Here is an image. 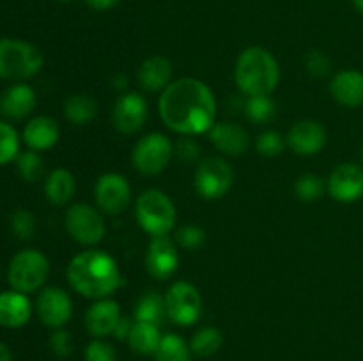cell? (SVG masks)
I'll return each mask as SVG.
<instances>
[{"label": "cell", "mask_w": 363, "mask_h": 361, "mask_svg": "<svg viewBox=\"0 0 363 361\" xmlns=\"http://www.w3.org/2000/svg\"><path fill=\"white\" fill-rule=\"evenodd\" d=\"M158 112L170 131L183 137H197L215 126L216 98L202 80L177 78L160 94Z\"/></svg>", "instance_id": "1"}, {"label": "cell", "mask_w": 363, "mask_h": 361, "mask_svg": "<svg viewBox=\"0 0 363 361\" xmlns=\"http://www.w3.org/2000/svg\"><path fill=\"white\" fill-rule=\"evenodd\" d=\"M66 276L71 289L89 299H105L124 285L116 258L96 248L74 255L67 264Z\"/></svg>", "instance_id": "2"}, {"label": "cell", "mask_w": 363, "mask_h": 361, "mask_svg": "<svg viewBox=\"0 0 363 361\" xmlns=\"http://www.w3.org/2000/svg\"><path fill=\"white\" fill-rule=\"evenodd\" d=\"M234 81L247 98L269 96L280 81V66L275 55L262 46L243 50L234 66Z\"/></svg>", "instance_id": "3"}, {"label": "cell", "mask_w": 363, "mask_h": 361, "mask_svg": "<svg viewBox=\"0 0 363 361\" xmlns=\"http://www.w3.org/2000/svg\"><path fill=\"white\" fill-rule=\"evenodd\" d=\"M135 218L145 234L151 237H165L176 227L177 211L165 191L149 188L142 191L135 202Z\"/></svg>", "instance_id": "4"}, {"label": "cell", "mask_w": 363, "mask_h": 361, "mask_svg": "<svg viewBox=\"0 0 363 361\" xmlns=\"http://www.w3.org/2000/svg\"><path fill=\"white\" fill-rule=\"evenodd\" d=\"M45 57L38 46L21 39L0 38V78L28 80L43 69Z\"/></svg>", "instance_id": "5"}, {"label": "cell", "mask_w": 363, "mask_h": 361, "mask_svg": "<svg viewBox=\"0 0 363 361\" xmlns=\"http://www.w3.org/2000/svg\"><path fill=\"white\" fill-rule=\"evenodd\" d=\"M50 276V260L43 251L27 248L11 258L7 280L13 290L23 294L38 292Z\"/></svg>", "instance_id": "6"}, {"label": "cell", "mask_w": 363, "mask_h": 361, "mask_svg": "<svg viewBox=\"0 0 363 361\" xmlns=\"http://www.w3.org/2000/svg\"><path fill=\"white\" fill-rule=\"evenodd\" d=\"M174 156V144L163 133H149L135 144L131 161L135 170L145 177L162 173Z\"/></svg>", "instance_id": "7"}, {"label": "cell", "mask_w": 363, "mask_h": 361, "mask_svg": "<svg viewBox=\"0 0 363 361\" xmlns=\"http://www.w3.org/2000/svg\"><path fill=\"white\" fill-rule=\"evenodd\" d=\"M64 223H66L67 234L82 246H96L98 243H101L106 234V225L101 211L92 207L91 204H85V202L71 205L66 211Z\"/></svg>", "instance_id": "8"}, {"label": "cell", "mask_w": 363, "mask_h": 361, "mask_svg": "<svg viewBox=\"0 0 363 361\" xmlns=\"http://www.w3.org/2000/svg\"><path fill=\"white\" fill-rule=\"evenodd\" d=\"M234 183V170L223 158L209 156L199 163L195 170V191L206 200H218L225 197Z\"/></svg>", "instance_id": "9"}, {"label": "cell", "mask_w": 363, "mask_h": 361, "mask_svg": "<svg viewBox=\"0 0 363 361\" xmlns=\"http://www.w3.org/2000/svg\"><path fill=\"white\" fill-rule=\"evenodd\" d=\"M167 319L176 326H194L202 315V296L190 282H174L165 292Z\"/></svg>", "instance_id": "10"}, {"label": "cell", "mask_w": 363, "mask_h": 361, "mask_svg": "<svg viewBox=\"0 0 363 361\" xmlns=\"http://www.w3.org/2000/svg\"><path fill=\"white\" fill-rule=\"evenodd\" d=\"M94 200L101 212L121 214L131 202V186L126 177L117 172L103 173L94 186Z\"/></svg>", "instance_id": "11"}, {"label": "cell", "mask_w": 363, "mask_h": 361, "mask_svg": "<svg viewBox=\"0 0 363 361\" xmlns=\"http://www.w3.org/2000/svg\"><path fill=\"white\" fill-rule=\"evenodd\" d=\"M39 321L52 329H62L73 317V301L60 287H46L35 299Z\"/></svg>", "instance_id": "12"}, {"label": "cell", "mask_w": 363, "mask_h": 361, "mask_svg": "<svg viewBox=\"0 0 363 361\" xmlns=\"http://www.w3.org/2000/svg\"><path fill=\"white\" fill-rule=\"evenodd\" d=\"M330 197L342 204H353L363 198V166L358 163H340L326 180Z\"/></svg>", "instance_id": "13"}, {"label": "cell", "mask_w": 363, "mask_h": 361, "mask_svg": "<svg viewBox=\"0 0 363 361\" xmlns=\"http://www.w3.org/2000/svg\"><path fill=\"white\" fill-rule=\"evenodd\" d=\"M149 106L138 92H123L112 110V122L119 133L135 134L145 126Z\"/></svg>", "instance_id": "14"}, {"label": "cell", "mask_w": 363, "mask_h": 361, "mask_svg": "<svg viewBox=\"0 0 363 361\" xmlns=\"http://www.w3.org/2000/svg\"><path fill=\"white\" fill-rule=\"evenodd\" d=\"M179 251L177 244L169 237H152L145 251V269L155 280L165 282L177 273Z\"/></svg>", "instance_id": "15"}, {"label": "cell", "mask_w": 363, "mask_h": 361, "mask_svg": "<svg viewBox=\"0 0 363 361\" xmlns=\"http://www.w3.org/2000/svg\"><path fill=\"white\" fill-rule=\"evenodd\" d=\"M326 127L319 120L303 119L293 124L287 133L286 142L293 152L298 156H315L325 149L326 145Z\"/></svg>", "instance_id": "16"}, {"label": "cell", "mask_w": 363, "mask_h": 361, "mask_svg": "<svg viewBox=\"0 0 363 361\" xmlns=\"http://www.w3.org/2000/svg\"><path fill=\"white\" fill-rule=\"evenodd\" d=\"M121 317L123 315H121V306L117 301H113L112 297L96 299L85 311V329L94 338H105V336L112 335Z\"/></svg>", "instance_id": "17"}, {"label": "cell", "mask_w": 363, "mask_h": 361, "mask_svg": "<svg viewBox=\"0 0 363 361\" xmlns=\"http://www.w3.org/2000/svg\"><path fill=\"white\" fill-rule=\"evenodd\" d=\"M208 138L218 152L225 156H243L250 149V137L236 122H215Z\"/></svg>", "instance_id": "18"}, {"label": "cell", "mask_w": 363, "mask_h": 361, "mask_svg": "<svg viewBox=\"0 0 363 361\" xmlns=\"http://www.w3.org/2000/svg\"><path fill=\"white\" fill-rule=\"evenodd\" d=\"M330 94L346 108L363 106V73L357 69L339 71L330 81Z\"/></svg>", "instance_id": "19"}, {"label": "cell", "mask_w": 363, "mask_h": 361, "mask_svg": "<svg viewBox=\"0 0 363 361\" xmlns=\"http://www.w3.org/2000/svg\"><path fill=\"white\" fill-rule=\"evenodd\" d=\"M60 137V127L55 119L48 115H38L28 120L23 127L21 138L32 151H48L55 147Z\"/></svg>", "instance_id": "20"}, {"label": "cell", "mask_w": 363, "mask_h": 361, "mask_svg": "<svg viewBox=\"0 0 363 361\" xmlns=\"http://www.w3.org/2000/svg\"><path fill=\"white\" fill-rule=\"evenodd\" d=\"M38 105L35 91L27 84H14L0 98V113L7 119L20 120L34 112Z\"/></svg>", "instance_id": "21"}, {"label": "cell", "mask_w": 363, "mask_h": 361, "mask_svg": "<svg viewBox=\"0 0 363 361\" xmlns=\"http://www.w3.org/2000/svg\"><path fill=\"white\" fill-rule=\"evenodd\" d=\"M32 303L27 294L18 290L0 292V326L16 329L27 324L32 317Z\"/></svg>", "instance_id": "22"}, {"label": "cell", "mask_w": 363, "mask_h": 361, "mask_svg": "<svg viewBox=\"0 0 363 361\" xmlns=\"http://www.w3.org/2000/svg\"><path fill=\"white\" fill-rule=\"evenodd\" d=\"M138 84L147 92L162 94L172 84V62L163 55H152L140 64Z\"/></svg>", "instance_id": "23"}, {"label": "cell", "mask_w": 363, "mask_h": 361, "mask_svg": "<svg viewBox=\"0 0 363 361\" xmlns=\"http://www.w3.org/2000/svg\"><path fill=\"white\" fill-rule=\"evenodd\" d=\"M77 191V180L67 168H55L45 180V195L50 204L66 205Z\"/></svg>", "instance_id": "24"}, {"label": "cell", "mask_w": 363, "mask_h": 361, "mask_svg": "<svg viewBox=\"0 0 363 361\" xmlns=\"http://www.w3.org/2000/svg\"><path fill=\"white\" fill-rule=\"evenodd\" d=\"M160 340H162V333H160L158 326L140 321L133 322L130 336H128V343H130L131 350L137 354H144V356L156 354Z\"/></svg>", "instance_id": "25"}, {"label": "cell", "mask_w": 363, "mask_h": 361, "mask_svg": "<svg viewBox=\"0 0 363 361\" xmlns=\"http://www.w3.org/2000/svg\"><path fill=\"white\" fill-rule=\"evenodd\" d=\"M64 115L74 126H87L98 117V103L89 94H74L64 103Z\"/></svg>", "instance_id": "26"}, {"label": "cell", "mask_w": 363, "mask_h": 361, "mask_svg": "<svg viewBox=\"0 0 363 361\" xmlns=\"http://www.w3.org/2000/svg\"><path fill=\"white\" fill-rule=\"evenodd\" d=\"M167 319L165 296H160L158 292H147L138 299L135 306V321L149 322V324L162 326Z\"/></svg>", "instance_id": "27"}, {"label": "cell", "mask_w": 363, "mask_h": 361, "mask_svg": "<svg viewBox=\"0 0 363 361\" xmlns=\"http://www.w3.org/2000/svg\"><path fill=\"white\" fill-rule=\"evenodd\" d=\"M223 343V335L218 328H213V326H206L201 328L194 335L190 342V349L195 356L199 357H209L213 354H216L220 350Z\"/></svg>", "instance_id": "28"}, {"label": "cell", "mask_w": 363, "mask_h": 361, "mask_svg": "<svg viewBox=\"0 0 363 361\" xmlns=\"http://www.w3.org/2000/svg\"><path fill=\"white\" fill-rule=\"evenodd\" d=\"M191 354L190 345L176 333L163 335L156 350L158 361H191Z\"/></svg>", "instance_id": "29"}, {"label": "cell", "mask_w": 363, "mask_h": 361, "mask_svg": "<svg viewBox=\"0 0 363 361\" xmlns=\"http://www.w3.org/2000/svg\"><path fill=\"white\" fill-rule=\"evenodd\" d=\"M275 113V101L269 96H250L245 101V115H247L250 122L266 124L273 120Z\"/></svg>", "instance_id": "30"}, {"label": "cell", "mask_w": 363, "mask_h": 361, "mask_svg": "<svg viewBox=\"0 0 363 361\" xmlns=\"http://www.w3.org/2000/svg\"><path fill=\"white\" fill-rule=\"evenodd\" d=\"M20 134L6 120H0V166L14 161L20 154Z\"/></svg>", "instance_id": "31"}, {"label": "cell", "mask_w": 363, "mask_h": 361, "mask_svg": "<svg viewBox=\"0 0 363 361\" xmlns=\"http://www.w3.org/2000/svg\"><path fill=\"white\" fill-rule=\"evenodd\" d=\"M16 165L18 172H20V176L23 177L27 183H35V180L41 179L43 173H45V161H43V158L39 156V152L32 151V149L18 154Z\"/></svg>", "instance_id": "32"}, {"label": "cell", "mask_w": 363, "mask_h": 361, "mask_svg": "<svg viewBox=\"0 0 363 361\" xmlns=\"http://www.w3.org/2000/svg\"><path fill=\"white\" fill-rule=\"evenodd\" d=\"M294 191H296V197L300 200L315 202L325 195L326 183L323 180V177L315 176V173H303L301 177H298Z\"/></svg>", "instance_id": "33"}, {"label": "cell", "mask_w": 363, "mask_h": 361, "mask_svg": "<svg viewBox=\"0 0 363 361\" xmlns=\"http://www.w3.org/2000/svg\"><path fill=\"white\" fill-rule=\"evenodd\" d=\"M11 229L18 239L30 241L38 232V219L28 209H18L11 216Z\"/></svg>", "instance_id": "34"}, {"label": "cell", "mask_w": 363, "mask_h": 361, "mask_svg": "<svg viewBox=\"0 0 363 361\" xmlns=\"http://www.w3.org/2000/svg\"><path fill=\"white\" fill-rule=\"evenodd\" d=\"M174 243L188 251L201 250L206 243V232L204 229L199 225H183L176 230Z\"/></svg>", "instance_id": "35"}, {"label": "cell", "mask_w": 363, "mask_h": 361, "mask_svg": "<svg viewBox=\"0 0 363 361\" xmlns=\"http://www.w3.org/2000/svg\"><path fill=\"white\" fill-rule=\"evenodd\" d=\"M286 144L287 142L284 140L279 131L268 130L259 134L257 142H255V149H257L262 158H277L284 151Z\"/></svg>", "instance_id": "36"}, {"label": "cell", "mask_w": 363, "mask_h": 361, "mask_svg": "<svg viewBox=\"0 0 363 361\" xmlns=\"http://www.w3.org/2000/svg\"><path fill=\"white\" fill-rule=\"evenodd\" d=\"M85 361H117V353L112 343L96 338L85 347Z\"/></svg>", "instance_id": "37"}, {"label": "cell", "mask_w": 363, "mask_h": 361, "mask_svg": "<svg viewBox=\"0 0 363 361\" xmlns=\"http://www.w3.org/2000/svg\"><path fill=\"white\" fill-rule=\"evenodd\" d=\"M305 67H307V71L312 76L323 78L326 74H330V71H332V60H330V57L326 53L312 50L305 57Z\"/></svg>", "instance_id": "38"}, {"label": "cell", "mask_w": 363, "mask_h": 361, "mask_svg": "<svg viewBox=\"0 0 363 361\" xmlns=\"http://www.w3.org/2000/svg\"><path fill=\"white\" fill-rule=\"evenodd\" d=\"M174 156L184 163H194L201 156V145L191 140V137H184L174 145Z\"/></svg>", "instance_id": "39"}, {"label": "cell", "mask_w": 363, "mask_h": 361, "mask_svg": "<svg viewBox=\"0 0 363 361\" xmlns=\"http://www.w3.org/2000/svg\"><path fill=\"white\" fill-rule=\"evenodd\" d=\"M50 345H52V350L57 356L66 357L73 350V340H71V335L66 329H55V333L50 338Z\"/></svg>", "instance_id": "40"}, {"label": "cell", "mask_w": 363, "mask_h": 361, "mask_svg": "<svg viewBox=\"0 0 363 361\" xmlns=\"http://www.w3.org/2000/svg\"><path fill=\"white\" fill-rule=\"evenodd\" d=\"M131 326L133 324H131L128 319L121 317V321L117 322V326H116V329H113L112 335L116 336L117 340H128V336H130V331H131Z\"/></svg>", "instance_id": "41"}, {"label": "cell", "mask_w": 363, "mask_h": 361, "mask_svg": "<svg viewBox=\"0 0 363 361\" xmlns=\"http://www.w3.org/2000/svg\"><path fill=\"white\" fill-rule=\"evenodd\" d=\"M119 2L121 0H85V4H87V6L94 11L113 9V7H116Z\"/></svg>", "instance_id": "42"}, {"label": "cell", "mask_w": 363, "mask_h": 361, "mask_svg": "<svg viewBox=\"0 0 363 361\" xmlns=\"http://www.w3.org/2000/svg\"><path fill=\"white\" fill-rule=\"evenodd\" d=\"M128 76L126 74H116V76L112 78V87L116 88L117 92H121V94H123V92H126V88H128Z\"/></svg>", "instance_id": "43"}, {"label": "cell", "mask_w": 363, "mask_h": 361, "mask_svg": "<svg viewBox=\"0 0 363 361\" xmlns=\"http://www.w3.org/2000/svg\"><path fill=\"white\" fill-rule=\"evenodd\" d=\"M11 360H13V356H11L9 347H7L6 343L0 342V361H11Z\"/></svg>", "instance_id": "44"}, {"label": "cell", "mask_w": 363, "mask_h": 361, "mask_svg": "<svg viewBox=\"0 0 363 361\" xmlns=\"http://www.w3.org/2000/svg\"><path fill=\"white\" fill-rule=\"evenodd\" d=\"M353 6L363 14V0H353Z\"/></svg>", "instance_id": "45"}, {"label": "cell", "mask_w": 363, "mask_h": 361, "mask_svg": "<svg viewBox=\"0 0 363 361\" xmlns=\"http://www.w3.org/2000/svg\"><path fill=\"white\" fill-rule=\"evenodd\" d=\"M57 2H60V4H67V2H71V0H57Z\"/></svg>", "instance_id": "46"}, {"label": "cell", "mask_w": 363, "mask_h": 361, "mask_svg": "<svg viewBox=\"0 0 363 361\" xmlns=\"http://www.w3.org/2000/svg\"><path fill=\"white\" fill-rule=\"evenodd\" d=\"M360 158H362V163H363V145H362V149H360Z\"/></svg>", "instance_id": "47"}]
</instances>
